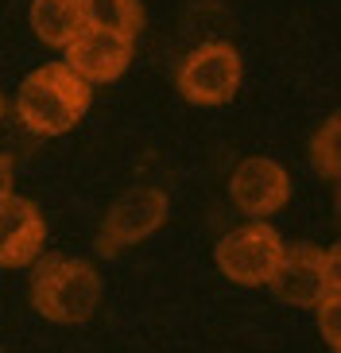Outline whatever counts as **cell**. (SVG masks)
Returning a JSON list of instances; mask_svg holds the SVG:
<instances>
[{
	"label": "cell",
	"instance_id": "2",
	"mask_svg": "<svg viewBox=\"0 0 341 353\" xmlns=\"http://www.w3.org/2000/svg\"><path fill=\"white\" fill-rule=\"evenodd\" d=\"M31 303L43 319L51 322H85L97 307H101V276L93 264L74 256H59L51 252L47 260L35 264L31 276Z\"/></svg>",
	"mask_w": 341,
	"mask_h": 353
},
{
	"label": "cell",
	"instance_id": "12",
	"mask_svg": "<svg viewBox=\"0 0 341 353\" xmlns=\"http://www.w3.org/2000/svg\"><path fill=\"white\" fill-rule=\"evenodd\" d=\"M310 163L326 179H341V113H333L310 140Z\"/></svg>",
	"mask_w": 341,
	"mask_h": 353
},
{
	"label": "cell",
	"instance_id": "4",
	"mask_svg": "<svg viewBox=\"0 0 341 353\" xmlns=\"http://www.w3.org/2000/svg\"><path fill=\"white\" fill-rule=\"evenodd\" d=\"M178 94L194 105H225L240 90V54L229 43H202L178 63Z\"/></svg>",
	"mask_w": 341,
	"mask_h": 353
},
{
	"label": "cell",
	"instance_id": "6",
	"mask_svg": "<svg viewBox=\"0 0 341 353\" xmlns=\"http://www.w3.org/2000/svg\"><path fill=\"white\" fill-rule=\"evenodd\" d=\"M229 194L245 214H252V221H264L268 214H279L291 198V179L276 159L248 156L233 167L229 179Z\"/></svg>",
	"mask_w": 341,
	"mask_h": 353
},
{
	"label": "cell",
	"instance_id": "5",
	"mask_svg": "<svg viewBox=\"0 0 341 353\" xmlns=\"http://www.w3.org/2000/svg\"><path fill=\"white\" fill-rule=\"evenodd\" d=\"M167 194L159 187H132L116 198L101 221V252H121L136 241L152 237L167 218Z\"/></svg>",
	"mask_w": 341,
	"mask_h": 353
},
{
	"label": "cell",
	"instance_id": "18",
	"mask_svg": "<svg viewBox=\"0 0 341 353\" xmlns=\"http://www.w3.org/2000/svg\"><path fill=\"white\" fill-rule=\"evenodd\" d=\"M338 353H341V350H338Z\"/></svg>",
	"mask_w": 341,
	"mask_h": 353
},
{
	"label": "cell",
	"instance_id": "3",
	"mask_svg": "<svg viewBox=\"0 0 341 353\" xmlns=\"http://www.w3.org/2000/svg\"><path fill=\"white\" fill-rule=\"evenodd\" d=\"M214 256L221 276H229L240 288H260V283H271V276H276L279 256H283V237L268 221H248V225L229 229L217 241Z\"/></svg>",
	"mask_w": 341,
	"mask_h": 353
},
{
	"label": "cell",
	"instance_id": "9",
	"mask_svg": "<svg viewBox=\"0 0 341 353\" xmlns=\"http://www.w3.org/2000/svg\"><path fill=\"white\" fill-rule=\"evenodd\" d=\"M132 63V39L113 32H97V28H85L78 39L66 47V66H70L85 85L93 82H113L128 70Z\"/></svg>",
	"mask_w": 341,
	"mask_h": 353
},
{
	"label": "cell",
	"instance_id": "17",
	"mask_svg": "<svg viewBox=\"0 0 341 353\" xmlns=\"http://www.w3.org/2000/svg\"><path fill=\"white\" fill-rule=\"evenodd\" d=\"M0 117H4V97H0Z\"/></svg>",
	"mask_w": 341,
	"mask_h": 353
},
{
	"label": "cell",
	"instance_id": "8",
	"mask_svg": "<svg viewBox=\"0 0 341 353\" xmlns=\"http://www.w3.org/2000/svg\"><path fill=\"white\" fill-rule=\"evenodd\" d=\"M291 307H318L326 299V252L318 245H283L279 268L268 283Z\"/></svg>",
	"mask_w": 341,
	"mask_h": 353
},
{
	"label": "cell",
	"instance_id": "7",
	"mask_svg": "<svg viewBox=\"0 0 341 353\" xmlns=\"http://www.w3.org/2000/svg\"><path fill=\"white\" fill-rule=\"evenodd\" d=\"M47 221L39 206L23 194L0 198V268H23L43 256Z\"/></svg>",
	"mask_w": 341,
	"mask_h": 353
},
{
	"label": "cell",
	"instance_id": "13",
	"mask_svg": "<svg viewBox=\"0 0 341 353\" xmlns=\"http://www.w3.org/2000/svg\"><path fill=\"white\" fill-rule=\"evenodd\" d=\"M314 311H318L322 338H326L333 350H341V291H326V299H322Z\"/></svg>",
	"mask_w": 341,
	"mask_h": 353
},
{
	"label": "cell",
	"instance_id": "1",
	"mask_svg": "<svg viewBox=\"0 0 341 353\" xmlns=\"http://www.w3.org/2000/svg\"><path fill=\"white\" fill-rule=\"evenodd\" d=\"M90 109V85L66 63H47L23 78L16 94V117L35 136H62L70 132Z\"/></svg>",
	"mask_w": 341,
	"mask_h": 353
},
{
	"label": "cell",
	"instance_id": "15",
	"mask_svg": "<svg viewBox=\"0 0 341 353\" xmlns=\"http://www.w3.org/2000/svg\"><path fill=\"white\" fill-rule=\"evenodd\" d=\"M12 179H16V167H12V159L0 152V198L12 194Z\"/></svg>",
	"mask_w": 341,
	"mask_h": 353
},
{
	"label": "cell",
	"instance_id": "14",
	"mask_svg": "<svg viewBox=\"0 0 341 353\" xmlns=\"http://www.w3.org/2000/svg\"><path fill=\"white\" fill-rule=\"evenodd\" d=\"M326 288L341 291V241L326 252Z\"/></svg>",
	"mask_w": 341,
	"mask_h": 353
},
{
	"label": "cell",
	"instance_id": "16",
	"mask_svg": "<svg viewBox=\"0 0 341 353\" xmlns=\"http://www.w3.org/2000/svg\"><path fill=\"white\" fill-rule=\"evenodd\" d=\"M338 221H341V187H338Z\"/></svg>",
	"mask_w": 341,
	"mask_h": 353
},
{
	"label": "cell",
	"instance_id": "11",
	"mask_svg": "<svg viewBox=\"0 0 341 353\" xmlns=\"http://www.w3.org/2000/svg\"><path fill=\"white\" fill-rule=\"evenodd\" d=\"M82 4H85V28L113 32L124 35V39L140 35V23H144L140 0H82Z\"/></svg>",
	"mask_w": 341,
	"mask_h": 353
},
{
	"label": "cell",
	"instance_id": "10",
	"mask_svg": "<svg viewBox=\"0 0 341 353\" xmlns=\"http://www.w3.org/2000/svg\"><path fill=\"white\" fill-rule=\"evenodd\" d=\"M31 28L47 47H70L85 32L82 0H31Z\"/></svg>",
	"mask_w": 341,
	"mask_h": 353
}]
</instances>
